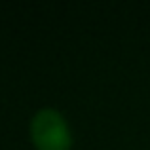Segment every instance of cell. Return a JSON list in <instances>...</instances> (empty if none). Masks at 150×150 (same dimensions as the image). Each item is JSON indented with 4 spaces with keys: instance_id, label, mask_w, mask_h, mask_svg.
Returning a JSON list of instances; mask_svg holds the SVG:
<instances>
[{
    "instance_id": "6da1fadb",
    "label": "cell",
    "mask_w": 150,
    "mask_h": 150,
    "mask_svg": "<svg viewBox=\"0 0 150 150\" xmlns=\"http://www.w3.org/2000/svg\"><path fill=\"white\" fill-rule=\"evenodd\" d=\"M30 137L38 150H67L70 146V129L53 108H42L33 116Z\"/></svg>"
}]
</instances>
